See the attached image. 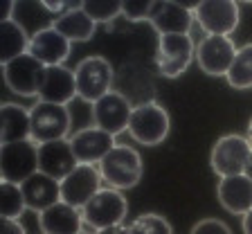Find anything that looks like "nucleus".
<instances>
[{
	"mask_svg": "<svg viewBox=\"0 0 252 234\" xmlns=\"http://www.w3.org/2000/svg\"><path fill=\"white\" fill-rule=\"evenodd\" d=\"M101 180L113 189H133L142 180V158L135 149L115 144L99 162Z\"/></svg>",
	"mask_w": 252,
	"mask_h": 234,
	"instance_id": "1",
	"label": "nucleus"
},
{
	"mask_svg": "<svg viewBox=\"0 0 252 234\" xmlns=\"http://www.w3.org/2000/svg\"><path fill=\"white\" fill-rule=\"evenodd\" d=\"M38 171V144L34 140L7 142L0 149V180L23 185Z\"/></svg>",
	"mask_w": 252,
	"mask_h": 234,
	"instance_id": "2",
	"label": "nucleus"
},
{
	"mask_svg": "<svg viewBox=\"0 0 252 234\" xmlns=\"http://www.w3.org/2000/svg\"><path fill=\"white\" fill-rule=\"evenodd\" d=\"M32 120V140L36 144H45L52 140H63L70 131V110L63 104H52V101H41L30 108Z\"/></svg>",
	"mask_w": 252,
	"mask_h": 234,
	"instance_id": "3",
	"label": "nucleus"
},
{
	"mask_svg": "<svg viewBox=\"0 0 252 234\" xmlns=\"http://www.w3.org/2000/svg\"><path fill=\"white\" fill-rule=\"evenodd\" d=\"M196 57V43L189 34H162L158 38L156 63L160 74L167 79H176L189 68Z\"/></svg>",
	"mask_w": 252,
	"mask_h": 234,
	"instance_id": "4",
	"label": "nucleus"
},
{
	"mask_svg": "<svg viewBox=\"0 0 252 234\" xmlns=\"http://www.w3.org/2000/svg\"><path fill=\"white\" fill-rule=\"evenodd\" d=\"M128 133L144 146H156L169 135V113L156 101H144L135 106L128 122Z\"/></svg>",
	"mask_w": 252,
	"mask_h": 234,
	"instance_id": "5",
	"label": "nucleus"
},
{
	"mask_svg": "<svg viewBox=\"0 0 252 234\" xmlns=\"http://www.w3.org/2000/svg\"><path fill=\"white\" fill-rule=\"evenodd\" d=\"M45 72H47V66L38 61L36 57H32L30 52L11 59L9 63L2 66L7 88L11 93L21 95V97H38V90L43 86Z\"/></svg>",
	"mask_w": 252,
	"mask_h": 234,
	"instance_id": "6",
	"label": "nucleus"
},
{
	"mask_svg": "<svg viewBox=\"0 0 252 234\" xmlns=\"http://www.w3.org/2000/svg\"><path fill=\"white\" fill-rule=\"evenodd\" d=\"M126 212V198L122 196L120 189H99L90 198L88 203L81 209L84 223L90 225L93 230H104V228H113V225H122Z\"/></svg>",
	"mask_w": 252,
	"mask_h": 234,
	"instance_id": "7",
	"label": "nucleus"
},
{
	"mask_svg": "<svg viewBox=\"0 0 252 234\" xmlns=\"http://www.w3.org/2000/svg\"><path fill=\"white\" fill-rule=\"evenodd\" d=\"M74 81H77V97L88 104H94L106 93H110L113 66L104 57H88L77 66Z\"/></svg>",
	"mask_w": 252,
	"mask_h": 234,
	"instance_id": "8",
	"label": "nucleus"
},
{
	"mask_svg": "<svg viewBox=\"0 0 252 234\" xmlns=\"http://www.w3.org/2000/svg\"><path fill=\"white\" fill-rule=\"evenodd\" d=\"M250 151H252V144L248 137H241V135L219 137L214 142V146H212V156H210L212 171L220 178L243 173L248 165V158H250Z\"/></svg>",
	"mask_w": 252,
	"mask_h": 234,
	"instance_id": "9",
	"label": "nucleus"
},
{
	"mask_svg": "<svg viewBox=\"0 0 252 234\" xmlns=\"http://www.w3.org/2000/svg\"><path fill=\"white\" fill-rule=\"evenodd\" d=\"M194 18L207 34L230 36L239 27V5L236 0H203Z\"/></svg>",
	"mask_w": 252,
	"mask_h": 234,
	"instance_id": "10",
	"label": "nucleus"
},
{
	"mask_svg": "<svg viewBox=\"0 0 252 234\" xmlns=\"http://www.w3.org/2000/svg\"><path fill=\"white\" fill-rule=\"evenodd\" d=\"M236 57V45L230 41V36H214L207 34L196 45V61L200 70L210 77H225L232 61Z\"/></svg>",
	"mask_w": 252,
	"mask_h": 234,
	"instance_id": "11",
	"label": "nucleus"
},
{
	"mask_svg": "<svg viewBox=\"0 0 252 234\" xmlns=\"http://www.w3.org/2000/svg\"><path fill=\"white\" fill-rule=\"evenodd\" d=\"M133 115V106L122 93L110 90L101 99L93 104V120L94 126L108 131L110 135H120L122 131H128V122Z\"/></svg>",
	"mask_w": 252,
	"mask_h": 234,
	"instance_id": "12",
	"label": "nucleus"
},
{
	"mask_svg": "<svg viewBox=\"0 0 252 234\" xmlns=\"http://www.w3.org/2000/svg\"><path fill=\"white\" fill-rule=\"evenodd\" d=\"M99 182L101 171L94 165H77V169L61 180V201L77 209H84V205L101 189Z\"/></svg>",
	"mask_w": 252,
	"mask_h": 234,
	"instance_id": "13",
	"label": "nucleus"
},
{
	"mask_svg": "<svg viewBox=\"0 0 252 234\" xmlns=\"http://www.w3.org/2000/svg\"><path fill=\"white\" fill-rule=\"evenodd\" d=\"M70 144L79 165H99L115 146V135H110L108 131L99 126H88V129L77 131L70 137Z\"/></svg>",
	"mask_w": 252,
	"mask_h": 234,
	"instance_id": "14",
	"label": "nucleus"
},
{
	"mask_svg": "<svg viewBox=\"0 0 252 234\" xmlns=\"http://www.w3.org/2000/svg\"><path fill=\"white\" fill-rule=\"evenodd\" d=\"M77 156H74L68 137L38 144V171L57 178L59 182L68 178L77 169Z\"/></svg>",
	"mask_w": 252,
	"mask_h": 234,
	"instance_id": "15",
	"label": "nucleus"
},
{
	"mask_svg": "<svg viewBox=\"0 0 252 234\" xmlns=\"http://www.w3.org/2000/svg\"><path fill=\"white\" fill-rule=\"evenodd\" d=\"M9 18L18 23L32 38L38 32L54 27L59 16L43 0H14L9 7Z\"/></svg>",
	"mask_w": 252,
	"mask_h": 234,
	"instance_id": "16",
	"label": "nucleus"
},
{
	"mask_svg": "<svg viewBox=\"0 0 252 234\" xmlns=\"http://www.w3.org/2000/svg\"><path fill=\"white\" fill-rule=\"evenodd\" d=\"M216 196H219V203L230 214L243 216L252 209V178H248L246 173L220 178L219 187H216Z\"/></svg>",
	"mask_w": 252,
	"mask_h": 234,
	"instance_id": "17",
	"label": "nucleus"
},
{
	"mask_svg": "<svg viewBox=\"0 0 252 234\" xmlns=\"http://www.w3.org/2000/svg\"><path fill=\"white\" fill-rule=\"evenodd\" d=\"M38 225L43 234H79L84 232V216L81 209L68 205L65 201H59L52 207L38 212Z\"/></svg>",
	"mask_w": 252,
	"mask_h": 234,
	"instance_id": "18",
	"label": "nucleus"
},
{
	"mask_svg": "<svg viewBox=\"0 0 252 234\" xmlns=\"http://www.w3.org/2000/svg\"><path fill=\"white\" fill-rule=\"evenodd\" d=\"M21 189L23 196H25L27 209H34V212H43V209L52 207L54 203L61 201V182L43 171L30 176L21 185Z\"/></svg>",
	"mask_w": 252,
	"mask_h": 234,
	"instance_id": "19",
	"label": "nucleus"
},
{
	"mask_svg": "<svg viewBox=\"0 0 252 234\" xmlns=\"http://www.w3.org/2000/svg\"><path fill=\"white\" fill-rule=\"evenodd\" d=\"M27 52L45 66H63V61L70 57V41L59 30L50 27V30H43L30 38Z\"/></svg>",
	"mask_w": 252,
	"mask_h": 234,
	"instance_id": "20",
	"label": "nucleus"
},
{
	"mask_svg": "<svg viewBox=\"0 0 252 234\" xmlns=\"http://www.w3.org/2000/svg\"><path fill=\"white\" fill-rule=\"evenodd\" d=\"M74 97H77V81L72 70H68L65 66H47L38 99L68 106V101H72Z\"/></svg>",
	"mask_w": 252,
	"mask_h": 234,
	"instance_id": "21",
	"label": "nucleus"
},
{
	"mask_svg": "<svg viewBox=\"0 0 252 234\" xmlns=\"http://www.w3.org/2000/svg\"><path fill=\"white\" fill-rule=\"evenodd\" d=\"M191 21H194V11L185 9L171 0H160L149 16V23L156 27L160 36L162 34H189Z\"/></svg>",
	"mask_w": 252,
	"mask_h": 234,
	"instance_id": "22",
	"label": "nucleus"
},
{
	"mask_svg": "<svg viewBox=\"0 0 252 234\" xmlns=\"http://www.w3.org/2000/svg\"><path fill=\"white\" fill-rule=\"evenodd\" d=\"M32 140V120L30 110L18 104H2L0 108V142Z\"/></svg>",
	"mask_w": 252,
	"mask_h": 234,
	"instance_id": "23",
	"label": "nucleus"
},
{
	"mask_svg": "<svg viewBox=\"0 0 252 234\" xmlns=\"http://www.w3.org/2000/svg\"><path fill=\"white\" fill-rule=\"evenodd\" d=\"M94 27L97 23L86 14L81 7H72L65 14H61L54 23V30H59L70 43H84L94 36Z\"/></svg>",
	"mask_w": 252,
	"mask_h": 234,
	"instance_id": "24",
	"label": "nucleus"
},
{
	"mask_svg": "<svg viewBox=\"0 0 252 234\" xmlns=\"http://www.w3.org/2000/svg\"><path fill=\"white\" fill-rule=\"evenodd\" d=\"M27 50H30L27 32L11 18H2V23H0V59H2V66L9 63L11 59L25 54Z\"/></svg>",
	"mask_w": 252,
	"mask_h": 234,
	"instance_id": "25",
	"label": "nucleus"
},
{
	"mask_svg": "<svg viewBox=\"0 0 252 234\" xmlns=\"http://www.w3.org/2000/svg\"><path fill=\"white\" fill-rule=\"evenodd\" d=\"M225 79L232 88H236V90L252 88V43L236 50V57L232 61L230 70H227Z\"/></svg>",
	"mask_w": 252,
	"mask_h": 234,
	"instance_id": "26",
	"label": "nucleus"
},
{
	"mask_svg": "<svg viewBox=\"0 0 252 234\" xmlns=\"http://www.w3.org/2000/svg\"><path fill=\"white\" fill-rule=\"evenodd\" d=\"M25 209H27V203H25V196H23L21 185L0 180V214L5 219H21Z\"/></svg>",
	"mask_w": 252,
	"mask_h": 234,
	"instance_id": "27",
	"label": "nucleus"
},
{
	"mask_svg": "<svg viewBox=\"0 0 252 234\" xmlns=\"http://www.w3.org/2000/svg\"><path fill=\"white\" fill-rule=\"evenodd\" d=\"M81 9L94 23H110L124 14V0H81Z\"/></svg>",
	"mask_w": 252,
	"mask_h": 234,
	"instance_id": "28",
	"label": "nucleus"
},
{
	"mask_svg": "<svg viewBox=\"0 0 252 234\" xmlns=\"http://www.w3.org/2000/svg\"><path fill=\"white\" fill-rule=\"evenodd\" d=\"M131 234H173L171 225L160 214H142L128 225Z\"/></svg>",
	"mask_w": 252,
	"mask_h": 234,
	"instance_id": "29",
	"label": "nucleus"
},
{
	"mask_svg": "<svg viewBox=\"0 0 252 234\" xmlns=\"http://www.w3.org/2000/svg\"><path fill=\"white\" fill-rule=\"evenodd\" d=\"M158 2L160 0H124V16L133 23L149 21V16Z\"/></svg>",
	"mask_w": 252,
	"mask_h": 234,
	"instance_id": "30",
	"label": "nucleus"
},
{
	"mask_svg": "<svg viewBox=\"0 0 252 234\" xmlns=\"http://www.w3.org/2000/svg\"><path fill=\"white\" fill-rule=\"evenodd\" d=\"M189 234H232V232H230V228H227L223 221L203 219V221H198V223L191 228V232Z\"/></svg>",
	"mask_w": 252,
	"mask_h": 234,
	"instance_id": "31",
	"label": "nucleus"
},
{
	"mask_svg": "<svg viewBox=\"0 0 252 234\" xmlns=\"http://www.w3.org/2000/svg\"><path fill=\"white\" fill-rule=\"evenodd\" d=\"M0 234H25V228L21 225V221L18 219H5V216H2Z\"/></svg>",
	"mask_w": 252,
	"mask_h": 234,
	"instance_id": "32",
	"label": "nucleus"
},
{
	"mask_svg": "<svg viewBox=\"0 0 252 234\" xmlns=\"http://www.w3.org/2000/svg\"><path fill=\"white\" fill-rule=\"evenodd\" d=\"M50 9L54 11V14H65L68 9H72V5H74V0H43Z\"/></svg>",
	"mask_w": 252,
	"mask_h": 234,
	"instance_id": "33",
	"label": "nucleus"
},
{
	"mask_svg": "<svg viewBox=\"0 0 252 234\" xmlns=\"http://www.w3.org/2000/svg\"><path fill=\"white\" fill-rule=\"evenodd\" d=\"M171 2H176V5L185 7V9H189V11H196V9H198V5L203 2V0H171Z\"/></svg>",
	"mask_w": 252,
	"mask_h": 234,
	"instance_id": "34",
	"label": "nucleus"
},
{
	"mask_svg": "<svg viewBox=\"0 0 252 234\" xmlns=\"http://www.w3.org/2000/svg\"><path fill=\"white\" fill-rule=\"evenodd\" d=\"M97 234H131V232H128V228H124V225H113V228L97 230Z\"/></svg>",
	"mask_w": 252,
	"mask_h": 234,
	"instance_id": "35",
	"label": "nucleus"
},
{
	"mask_svg": "<svg viewBox=\"0 0 252 234\" xmlns=\"http://www.w3.org/2000/svg\"><path fill=\"white\" fill-rule=\"evenodd\" d=\"M243 234H252V209L243 214Z\"/></svg>",
	"mask_w": 252,
	"mask_h": 234,
	"instance_id": "36",
	"label": "nucleus"
},
{
	"mask_svg": "<svg viewBox=\"0 0 252 234\" xmlns=\"http://www.w3.org/2000/svg\"><path fill=\"white\" fill-rule=\"evenodd\" d=\"M243 173H246L248 178H252V151H250V158H248V165H246V171Z\"/></svg>",
	"mask_w": 252,
	"mask_h": 234,
	"instance_id": "37",
	"label": "nucleus"
},
{
	"mask_svg": "<svg viewBox=\"0 0 252 234\" xmlns=\"http://www.w3.org/2000/svg\"><path fill=\"white\" fill-rule=\"evenodd\" d=\"M248 140H250V144H252V120H250V124H248Z\"/></svg>",
	"mask_w": 252,
	"mask_h": 234,
	"instance_id": "38",
	"label": "nucleus"
},
{
	"mask_svg": "<svg viewBox=\"0 0 252 234\" xmlns=\"http://www.w3.org/2000/svg\"><path fill=\"white\" fill-rule=\"evenodd\" d=\"M239 2H252V0H239Z\"/></svg>",
	"mask_w": 252,
	"mask_h": 234,
	"instance_id": "39",
	"label": "nucleus"
},
{
	"mask_svg": "<svg viewBox=\"0 0 252 234\" xmlns=\"http://www.w3.org/2000/svg\"><path fill=\"white\" fill-rule=\"evenodd\" d=\"M79 234H86V232H79Z\"/></svg>",
	"mask_w": 252,
	"mask_h": 234,
	"instance_id": "40",
	"label": "nucleus"
}]
</instances>
